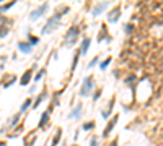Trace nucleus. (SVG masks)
Returning <instances> with one entry per match:
<instances>
[{"label":"nucleus","mask_w":163,"mask_h":146,"mask_svg":"<svg viewBox=\"0 0 163 146\" xmlns=\"http://www.w3.org/2000/svg\"><path fill=\"white\" fill-rule=\"evenodd\" d=\"M95 76L93 75H88V76H85V80H83V83H82V86H80V91H78V94H80L82 97H88V96H91V91H93V88H95Z\"/></svg>","instance_id":"1"},{"label":"nucleus","mask_w":163,"mask_h":146,"mask_svg":"<svg viewBox=\"0 0 163 146\" xmlns=\"http://www.w3.org/2000/svg\"><path fill=\"white\" fill-rule=\"evenodd\" d=\"M78 34H80V28H78V26H72L70 29L65 33V36H64V46L65 47H72L74 44H77Z\"/></svg>","instance_id":"2"},{"label":"nucleus","mask_w":163,"mask_h":146,"mask_svg":"<svg viewBox=\"0 0 163 146\" xmlns=\"http://www.w3.org/2000/svg\"><path fill=\"white\" fill-rule=\"evenodd\" d=\"M59 26H60V20L51 16V18L46 20V24H44L43 29H41V34H51V33H54Z\"/></svg>","instance_id":"3"},{"label":"nucleus","mask_w":163,"mask_h":146,"mask_svg":"<svg viewBox=\"0 0 163 146\" xmlns=\"http://www.w3.org/2000/svg\"><path fill=\"white\" fill-rule=\"evenodd\" d=\"M119 18H121V5L117 3L116 7H113V8L108 12V15H106V21L114 24V23L119 21Z\"/></svg>","instance_id":"4"},{"label":"nucleus","mask_w":163,"mask_h":146,"mask_svg":"<svg viewBox=\"0 0 163 146\" xmlns=\"http://www.w3.org/2000/svg\"><path fill=\"white\" fill-rule=\"evenodd\" d=\"M49 10V3H43V5H39L38 8H34L33 12H31V15H30V20L31 21H36V20H39L43 15H46V12Z\"/></svg>","instance_id":"5"},{"label":"nucleus","mask_w":163,"mask_h":146,"mask_svg":"<svg viewBox=\"0 0 163 146\" xmlns=\"http://www.w3.org/2000/svg\"><path fill=\"white\" fill-rule=\"evenodd\" d=\"M36 68H38L36 64H34L33 67L28 68V70L21 75V78H20V85H21V86H28V85H30V81L33 80V73L36 72Z\"/></svg>","instance_id":"6"},{"label":"nucleus","mask_w":163,"mask_h":146,"mask_svg":"<svg viewBox=\"0 0 163 146\" xmlns=\"http://www.w3.org/2000/svg\"><path fill=\"white\" fill-rule=\"evenodd\" d=\"M16 83V75L15 73H7V75H3L2 81H0V85H2V88H10L12 85H15Z\"/></svg>","instance_id":"7"},{"label":"nucleus","mask_w":163,"mask_h":146,"mask_svg":"<svg viewBox=\"0 0 163 146\" xmlns=\"http://www.w3.org/2000/svg\"><path fill=\"white\" fill-rule=\"evenodd\" d=\"M114 104H116V96L111 97L108 102H106V107L101 109V115L105 117V119H109L111 117V112H113V109H114Z\"/></svg>","instance_id":"8"},{"label":"nucleus","mask_w":163,"mask_h":146,"mask_svg":"<svg viewBox=\"0 0 163 146\" xmlns=\"http://www.w3.org/2000/svg\"><path fill=\"white\" fill-rule=\"evenodd\" d=\"M117 120H119V115H113V117H111V120L108 122V125L105 127V130H103V138H108L109 137V133L114 130V127H116Z\"/></svg>","instance_id":"9"},{"label":"nucleus","mask_w":163,"mask_h":146,"mask_svg":"<svg viewBox=\"0 0 163 146\" xmlns=\"http://www.w3.org/2000/svg\"><path fill=\"white\" fill-rule=\"evenodd\" d=\"M96 41L98 42H103V41H106V42H111L113 41V37L108 34V28H106V23L101 24V31L98 33V36H96Z\"/></svg>","instance_id":"10"},{"label":"nucleus","mask_w":163,"mask_h":146,"mask_svg":"<svg viewBox=\"0 0 163 146\" xmlns=\"http://www.w3.org/2000/svg\"><path fill=\"white\" fill-rule=\"evenodd\" d=\"M108 7H109V3H108V2L96 3V5H95V7H93V8H91V16H93V18H96V16H100V15H101V13L105 12L106 8H108Z\"/></svg>","instance_id":"11"},{"label":"nucleus","mask_w":163,"mask_h":146,"mask_svg":"<svg viewBox=\"0 0 163 146\" xmlns=\"http://www.w3.org/2000/svg\"><path fill=\"white\" fill-rule=\"evenodd\" d=\"M82 112H83L82 104H77V106L70 110V114H69V120H78L82 117Z\"/></svg>","instance_id":"12"},{"label":"nucleus","mask_w":163,"mask_h":146,"mask_svg":"<svg viewBox=\"0 0 163 146\" xmlns=\"http://www.w3.org/2000/svg\"><path fill=\"white\" fill-rule=\"evenodd\" d=\"M47 96H49V94H47V88H46V86H44V89H43V93H41V94H39V96H38V97H36V99H34V102H33V104H31V107H33V109H38V107H39V106H41V102H43V101H44V99H47Z\"/></svg>","instance_id":"13"},{"label":"nucleus","mask_w":163,"mask_h":146,"mask_svg":"<svg viewBox=\"0 0 163 146\" xmlns=\"http://www.w3.org/2000/svg\"><path fill=\"white\" fill-rule=\"evenodd\" d=\"M90 44H91V39H90V37H85V39L82 41V46H80V49H78L80 55H86V54H88Z\"/></svg>","instance_id":"14"},{"label":"nucleus","mask_w":163,"mask_h":146,"mask_svg":"<svg viewBox=\"0 0 163 146\" xmlns=\"http://www.w3.org/2000/svg\"><path fill=\"white\" fill-rule=\"evenodd\" d=\"M49 115H51L49 110H44V112L41 114V119H39V123H38V128H44V127H46V123L49 122Z\"/></svg>","instance_id":"15"},{"label":"nucleus","mask_w":163,"mask_h":146,"mask_svg":"<svg viewBox=\"0 0 163 146\" xmlns=\"http://www.w3.org/2000/svg\"><path fill=\"white\" fill-rule=\"evenodd\" d=\"M18 49H20L21 54H26V55L31 54V50H33V47H31L28 42H25V41H20V42H18Z\"/></svg>","instance_id":"16"},{"label":"nucleus","mask_w":163,"mask_h":146,"mask_svg":"<svg viewBox=\"0 0 163 146\" xmlns=\"http://www.w3.org/2000/svg\"><path fill=\"white\" fill-rule=\"evenodd\" d=\"M36 133H34V131H33V133H28L26 135V137H25V140H23V145H25V146H33L34 145V141H36Z\"/></svg>","instance_id":"17"},{"label":"nucleus","mask_w":163,"mask_h":146,"mask_svg":"<svg viewBox=\"0 0 163 146\" xmlns=\"http://www.w3.org/2000/svg\"><path fill=\"white\" fill-rule=\"evenodd\" d=\"M60 140H62V128H57V130H55L54 138H52V141H51V146H59Z\"/></svg>","instance_id":"18"},{"label":"nucleus","mask_w":163,"mask_h":146,"mask_svg":"<svg viewBox=\"0 0 163 146\" xmlns=\"http://www.w3.org/2000/svg\"><path fill=\"white\" fill-rule=\"evenodd\" d=\"M31 104H33V99H31V97H26V99L23 101V104H21V107H20L18 112H20V114H25L26 110L31 107Z\"/></svg>","instance_id":"19"},{"label":"nucleus","mask_w":163,"mask_h":146,"mask_svg":"<svg viewBox=\"0 0 163 146\" xmlns=\"http://www.w3.org/2000/svg\"><path fill=\"white\" fill-rule=\"evenodd\" d=\"M8 34H10V26H7V24H0V39L7 37Z\"/></svg>","instance_id":"20"},{"label":"nucleus","mask_w":163,"mask_h":146,"mask_svg":"<svg viewBox=\"0 0 163 146\" xmlns=\"http://www.w3.org/2000/svg\"><path fill=\"white\" fill-rule=\"evenodd\" d=\"M78 58H80V52L75 50V54H74V60H72V67H70V72H72V73H74V72H75V68H77Z\"/></svg>","instance_id":"21"},{"label":"nucleus","mask_w":163,"mask_h":146,"mask_svg":"<svg viewBox=\"0 0 163 146\" xmlns=\"http://www.w3.org/2000/svg\"><path fill=\"white\" fill-rule=\"evenodd\" d=\"M21 115H23V114L16 112L15 115L12 117V120L8 122V125H10V127H16V125H18V122H20V119H21Z\"/></svg>","instance_id":"22"},{"label":"nucleus","mask_w":163,"mask_h":146,"mask_svg":"<svg viewBox=\"0 0 163 146\" xmlns=\"http://www.w3.org/2000/svg\"><path fill=\"white\" fill-rule=\"evenodd\" d=\"M111 60H113V58H111V55H109V57H106V58H105V60H103V62H100V70H101V72H105L106 68L109 67Z\"/></svg>","instance_id":"23"},{"label":"nucleus","mask_w":163,"mask_h":146,"mask_svg":"<svg viewBox=\"0 0 163 146\" xmlns=\"http://www.w3.org/2000/svg\"><path fill=\"white\" fill-rule=\"evenodd\" d=\"M95 120H90V122H85V123L82 125V130L83 131H90V130H93V128H95Z\"/></svg>","instance_id":"24"},{"label":"nucleus","mask_w":163,"mask_h":146,"mask_svg":"<svg viewBox=\"0 0 163 146\" xmlns=\"http://www.w3.org/2000/svg\"><path fill=\"white\" fill-rule=\"evenodd\" d=\"M28 44H30L31 47H33V46H38V44H39V37H38V36H33V34H28Z\"/></svg>","instance_id":"25"},{"label":"nucleus","mask_w":163,"mask_h":146,"mask_svg":"<svg viewBox=\"0 0 163 146\" xmlns=\"http://www.w3.org/2000/svg\"><path fill=\"white\" fill-rule=\"evenodd\" d=\"M15 0H13V2H10V3H5V5H0V13H3V12H8L10 8H12L13 5H15Z\"/></svg>","instance_id":"26"},{"label":"nucleus","mask_w":163,"mask_h":146,"mask_svg":"<svg viewBox=\"0 0 163 146\" xmlns=\"http://www.w3.org/2000/svg\"><path fill=\"white\" fill-rule=\"evenodd\" d=\"M46 72H47L46 68H41V70L36 73V76H34V81H36V83H38V81H41V80H43V76L46 75Z\"/></svg>","instance_id":"27"},{"label":"nucleus","mask_w":163,"mask_h":146,"mask_svg":"<svg viewBox=\"0 0 163 146\" xmlns=\"http://www.w3.org/2000/svg\"><path fill=\"white\" fill-rule=\"evenodd\" d=\"M100 64V55H95V57L90 60V64H88V68H95L96 65Z\"/></svg>","instance_id":"28"},{"label":"nucleus","mask_w":163,"mask_h":146,"mask_svg":"<svg viewBox=\"0 0 163 146\" xmlns=\"http://www.w3.org/2000/svg\"><path fill=\"white\" fill-rule=\"evenodd\" d=\"M132 31H134V24L132 23H127L126 26H124V33L126 34H132Z\"/></svg>","instance_id":"29"},{"label":"nucleus","mask_w":163,"mask_h":146,"mask_svg":"<svg viewBox=\"0 0 163 146\" xmlns=\"http://www.w3.org/2000/svg\"><path fill=\"white\" fill-rule=\"evenodd\" d=\"M90 146H100V138L96 135H93L91 140H90Z\"/></svg>","instance_id":"30"},{"label":"nucleus","mask_w":163,"mask_h":146,"mask_svg":"<svg viewBox=\"0 0 163 146\" xmlns=\"http://www.w3.org/2000/svg\"><path fill=\"white\" fill-rule=\"evenodd\" d=\"M100 97H101V88H98L95 91V94H93V101H98Z\"/></svg>","instance_id":"31"},{"label":"nucleus","mask_w":163,"mask_h":146,"mask_svg":"<svg viewBox=\"0 0 163 146\" xmlns=\"http://www.w3.org/2000/svg\"><path fill=\"white\" fill-rule=\"evenodd\" d=\"M117 141H119V140H117V138H114V140L111 141V143H109L108 146H117Z\"/></svg>","instance_id":"32"},{"label":"nucleus","mask_w":163,"mask_h":146,"mask_svg":"<svg viewBox=\"0 0 163 146\" xmlns=\"http://www.w3.org/2000/svg\"><path fill=\"white\" fill-rule=\"evenodd\" d=\"M0 146H7V141H0Z\"/></svg>","instance_id":"33"},{"label":"nucleus","mask_w":163,"mask_h":146,"mask_svg":"<svg viewBox=\"0 0 163 146\" xmlns=\"http://www.w3.org/2000/svg\"><path fill=\"white\" fill-rule=\"evenodd\" d=\"M60 146H67V143H62V145H60Z\"/></svg>","instance_id":"34"},{"label":"nucleus","mask_w":163,"mask_h":146,"mask_svg":"<svg viewBox=\"0 0 163 146\" xmlns=\"http://www.w3.org/2000/svg\"><path fill=\"white\" fill-rule=\"evenodd\" d=\"M74 146H78V145H74Z\"/></svg>","instance_id":"35"}]
</instances>
